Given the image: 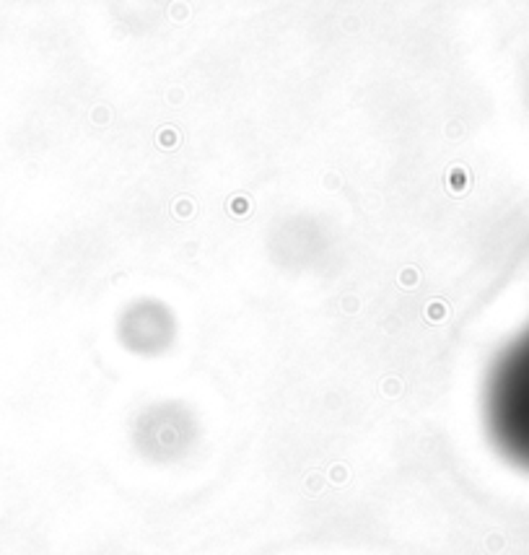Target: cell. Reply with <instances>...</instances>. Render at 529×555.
Here are the masks:
<instances>
[{"instance_id": "obj_1", "label": "cell", "mask_w": 529, "mask_h": 555, "mask_svg": "<svg viewBox=\"0 0 529 555\" xmlns=\"http://www.w3.org/2000/svg\"><path fill=\"white\" fill-rule=\"evenodd\" d=\"M483 421L496 452L529 472V322L493 358L483 387Z\"/></svg>"}, {"instance_id": "obj_2", "label": "cell", "mask_w": 529, "mask_h": 555, "mask_svg": "<svg viewBox=\"0 0 529 555\" xmlns=\"http://www.w3.org/2000/svg\"><path fill=\"white\" fill-rule=\"evenodd\" d=\"M171 332H174L171 314L156 301H138L122 317V337L138 353L164 351L171 340Z\"/></svg>"}]
</instances>
